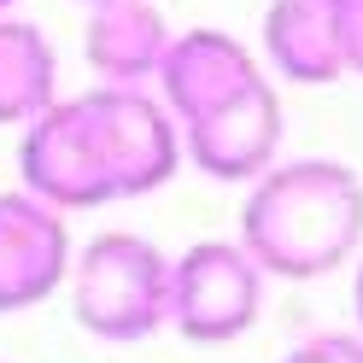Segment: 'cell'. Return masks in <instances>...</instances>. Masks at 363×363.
Instances as JSON below:
<instances>
[{
    "mask_svg": "<svg viewBox=\"0 0 363 363\" xmlns=\"http://www.w3.org/2000/svg\"><path fill=\"white\" fill-rule=\"evenodd\" d=\"M182 129L152 88H82L18 129V188L53 211H100L176 182Z\"/></svg>",
    "mask_w": 363,
    "mask_h": 363,
    "instance_id": "6da1fadb",
    "label": "cell"
},
{
    "mask_svg": "<svg viewBox=\"0 0 363 363\" xmlns=\"http://www.w3.org/2000/svg\"><path fill=\"white\" fill-rule=\"evenodd\" d=\"M158 100L182 129V158L211 182L252 188L269 164L287 158V111L276 77L235 30H176L158 71Z\"/></svg>",
    "mask_w": 363,
    "mask_h": 363,
    "instance_id": "7a4b0ae2",
    "label": "cell"
},
{
    "mask_svg": "<svg viewBox=\"0 0 363 363\" xmlns=\"http://www.w3.org/2000/svg\"><path fill=\"white\" fill-rule=\"evenodd\" d=\"M235 240L269 281H323L363 258V176L346 158H281L240 199Z\"/></svg>",
    "mask_w": 363,
    "mask_h": 363,
    "instance_id": "3957f363",
    "label": "cell"
},
{
    "mask_svg": "<svg viewBox=\"0 0 363 363\" xmlns=\"http://www.w3.org/2000/svg\"><path fill=\"white\" fill-rule=\"evenodd\" d=\"M170 276L176 258L152 246L135 229H106L77 246L71 264V316L82 334L106 340V346H135L170 328Z\"/></svg>",
    "mask_w": 363,
    "mask_h": 363,
    "instance_id": "277c9868",
    "label": "cell"
},
{
    "mask_svg": "<svg viewBox=\"0 0 363 363\" xmlns=\"http://www.w3.org/2000/svg\"><path fill=\"white\" fill-rule=\"evenodd\" d=\"M269 276L240 240H194L176 252L170 276V328L194 346H235L258 328Z\"/></svg>",
    "mask_w": 363,
    "mask_h": 363,
    "instance_id": "5b68a950",
    "label": "cell"
},
{
    "mask_svg": "<svg viewBox=\"0 0 363 363\" xmlns=\"http://www.w3.org/2000/svg\"><path fill=\"white\" fill-rule=\"evenodd\" d=\"M71 223L30 188H0V316L35 311L71 287Z\"/></svg>",
    "mask_w": 363,
    "mask_h": 363,
    "instance_id": "8992f818",
    "label": "cell"
},
{
    "mask_svg": "<svg viewBox=\"0 0 363 363\" xmlns=\"http://www.w3.org/2000/svg\"><path fill=\"white\" fill-rule=\"evenodd\" d=\"M170 41L176 30L152 0H106V6H88L82 59L100 88H158Z\"/></svg>",
    "mask_w": 363,
    "mask_h": 363,
    "instance_id": "52a82bcc",
    "label": "cell"
},
{
    "mask_svg": "<svg viewBox=\"0 0 363 363\" xmlns=\"http://www.w3.org/2000/svg\"><path fill=\"white\" fill-rule=\"evenodd\" d=\"M258 48L269 77L299 82V88H328L346 77V53H340V18L334 0H269Z\"/></svg>",
    "mask_w": 363,
    "mask_h": 363,
    "instance_id": "ba28073f",
    "label": "cell"
},
{
    "mask_svg": "<svg viewBox=\"0 0 363 363\" xmlns=\"http://www.w3.org/2000/svg\"><path fill=\"white\" fill-rule=\"evenodd\" d=\"M59 94V48L24 12L0 18V129H30Z\"/></svg>",
    "mask_w": 363,
    "mask_h": 363,
    "instance_id": "9c48e42d",
    "label": "cell"
},
{
    "mask_svg": "<svg viewBox=\"0 0 363 363\" xmlns=\"http://www.w3.org/2000/svg\"><path fill=\"white\" fill-rule=\"evenodd\" d=\"M281 363H363V334L357 328H316L299 346H287Z\"/></svg>",
    "mask_w": 363,
    "mask_h": 363,
    "instance_id": "30bf717a",
    "label": "cell"
},
{
    "mask_svg": "<svg viewBox=\"0 0 363 363\" xmlns=\"http://www.w3.org/2000/svg\"><path fill=\"white\" fill-rule=\"evenodd\" d=\"M340 18V53H346V77L363 82V0H334Z\"/></svg>",
    "mask_w": 363,
    "mask_h": 363,
    "instance_id": "8fae6325",
    "label": "cell"
},
{
    "mask_svg": "<svg viewBox=\"0 0 363 363\" xmlns=\"http://www.w3.org/2000/svg\"><path fill=\"white\" fill-rule=\"evenodd\" d=\"M352 316H357V334H363V258L352 264Z\"/></svg>",
    "mask_w": 363,
    "mask_h": 363,
    "instance_id": "7c38bea8",
    "label": "cell"
},
{
    "mask_svg": "<svg viewBox=\"0 0 363 363\" xmlns=\"http://www.w3.org/2000/svg\"><path fill=\"white\" fill-rule=\"evenodd\" d=\"M18 6H24V0H0V18H12Z\"/></svg>",
    "mask_w": 363,
    "mask_h": 363,
    "instance_id": "4fadbf2b",
    "label": "cell"
},
{
    "mask_svg": "<svg viewBox=\"0 0 363 363\" xmlns=\"http://www.w3.org/2000/svg\"><path fill=\"white\" fill-rule=\"evenodd\" d=\"M77 6H106V0H77Z\"/></svg>",
    "mask_w": 363,
    "mask_h": 363,
    "instance_id": "5bb4252c",
    "label": "cell"
}]
</instances>
